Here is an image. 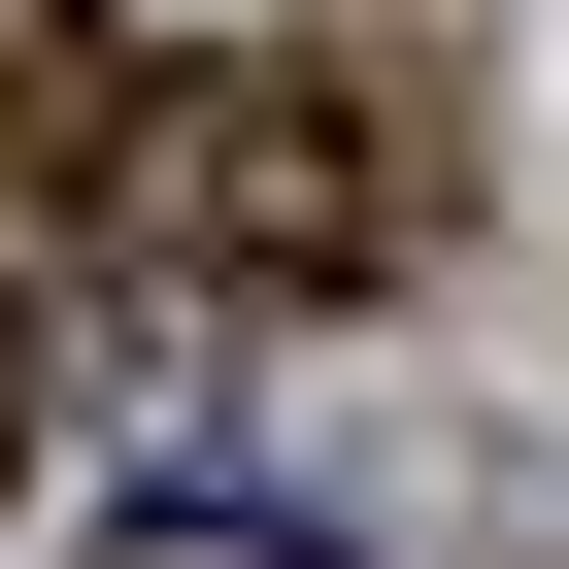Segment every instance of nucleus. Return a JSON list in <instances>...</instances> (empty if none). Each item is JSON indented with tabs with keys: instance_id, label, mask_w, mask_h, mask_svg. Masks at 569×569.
Returning a JSON list of instances; mask_svg holds the SVG:
<instances>
[{
	"instance_id": "obj_1",
	"label": "nucleus",
	"mask_w": 569,
	"mask_h": 569,
	"mask_svg": "<svg viewBox=\"0 0 569 569\" xmlns=\"http://www.w3.org/2000/svg\"><path fill=\"white\" fill-rule=\"evenodd\" d=\"M134 234L201 268V302H369V268H402V134H369V68H336V34L168 68V101H134Z\"/></svg>"
},
{
	"instance_id": "obj_2",
	"label": "nucleus",
	"mask_w": 569,
	"mask_h": 569,
	"mask_svg": "<svg viewBox=\"0 0 569 569\" xmlns=\"http://www.w3.org/2000/svg\"><path fill=\"white\" fill-rule=\"evenodd\" d=\"M134 569H302V536H134Z\"/></svg>"
},
{
	"instance_id": "obj_3",
	"label": "nucleus",
	"mask_w": 569,
	"mask_h": 569,
	"mask_svg": "<svg viewBox=\"0 0 569 569\" xmlns=\"http://www.w3.org/2000/svg\"><path fill=\"white\" fill-rule=\"evenodd\" d=\"M0 268H34V234H0ZM0 436H34V336H0Z\"/></svg>"
}]
</instances>
